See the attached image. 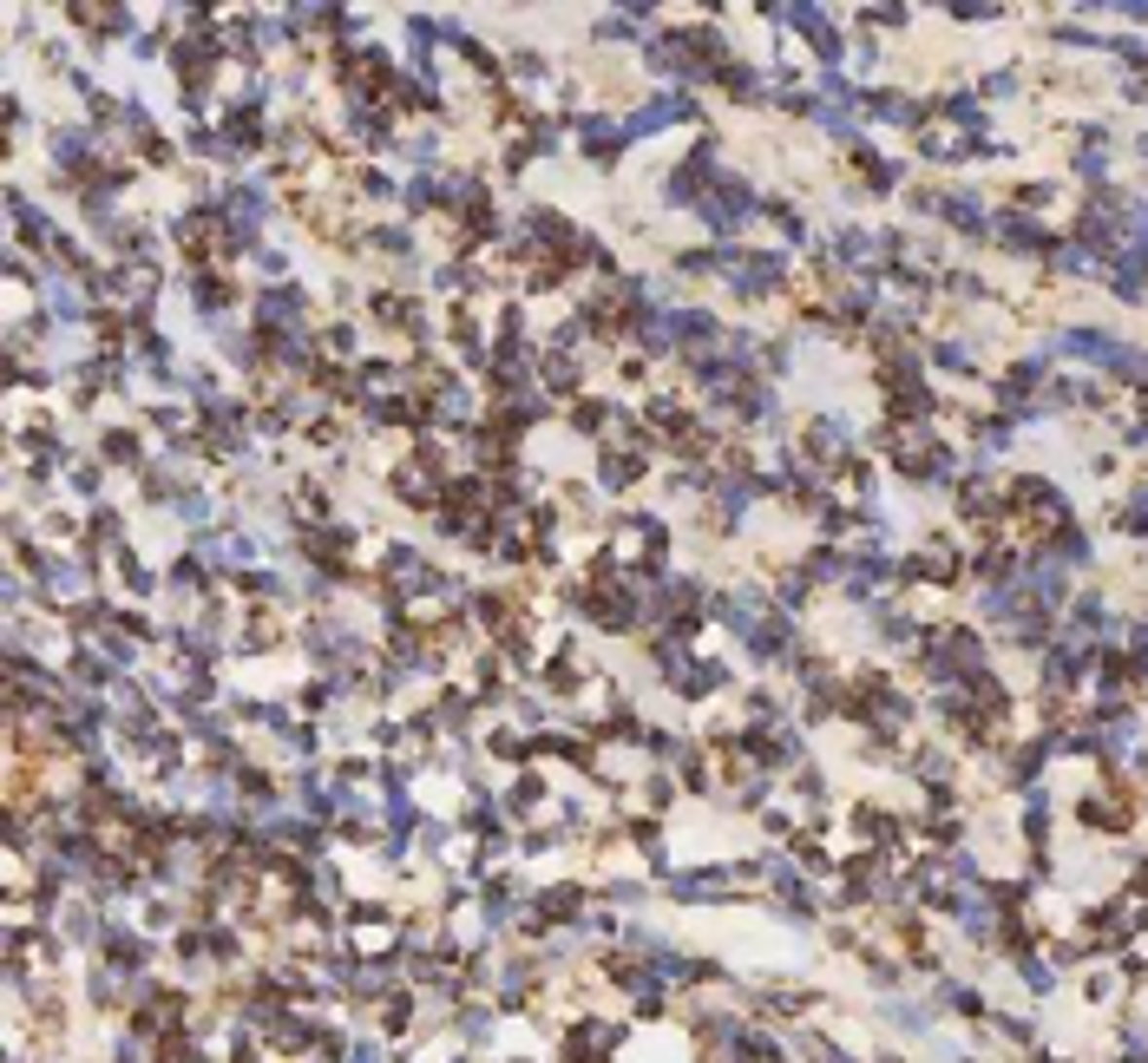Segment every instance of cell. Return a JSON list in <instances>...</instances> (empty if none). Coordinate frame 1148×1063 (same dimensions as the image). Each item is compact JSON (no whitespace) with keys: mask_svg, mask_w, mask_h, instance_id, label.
Returning <instances> with one entry per match:
<instances>
[{"mask_svg":"<svg viewBox=\"0 0 1148 1063\" xmlns=\"http://www.w3.org/2000/svg\"><path fill=\"white\" fill-rule=\"evenodd\" d=\"M302 303H309V296H302L296 282H276V289H263V296H256V315H263V322H276V335H296L289 322L302 315Z\"/></svg>","mask_w":1148,"mask_h":1063,"instance_id":"6da1fadb","label":"cell"},{"mask_svg":"<svg viewBox=\"0 0 1148 1063\" xmlns=\"http://www.w3.org/2000/svg\"><path fill=\"white\" fill-rule=\"evenodd\" d=\"M670 335L683 348H709V342L722 335V322H716L709 309H670Z\"/></svg>","mask_w":1148,"mask_h":1063,"instance_id":"7a4b0ae2","label":"cell"},{"mask_svg":"<svg viewBox=\"0 0 1148 1063\" xmlns=\"http://www.w3.org/2000/svg\"><path fill=\"white\" fill-rule=\"evenodd\" d=\"M105 459H138V433L112 427V433H105Z\"/></svg>","mask_w":1148,"mask_h":1063,"instance_id":"3957f363","label":"cell"},{"mask_svg":"<svg viewBox=\"0 0 1148 1063\" xmlns=\"http://www.w3.org/2000/svg\"><path fill=\"white\" fill-rule=\"evenodd\" d=\"M637 480V459H624V454H604V486H630Z\"/></svg>","mask_w":1148,"mask_h":1063,"instance_id":"277c9868","label":"cell"},{"mask_svg":"<svg viewBox=\"0 0 1148 1063\" xmlns=\"http://www.w3.org/2000/svg\"><path fill=\"white\" fill-rule=\"evenodd\" d=\"M375 243H381V250H394V256L414 250V237H407V230H394V224H381V230H375Z\"/></svg>","mask_w":1148,"mask_h":1063,"instance_id":"5b68a950","label":"cell"},{"mask_svg":"<svg viewBox=\"0 0 1148 1063\" xmlns=\"http://www.w3.org/2000/svg\"><path fill=\"white\" fill-rule=\"evenodd\" d=\"M177 519H191V526H198V519H210V499H198V493H184V499H177Z\"/></svg>","mask_w":1148,"mask_h":1063,"instance_id":"8992f818","label":"cell"}]
</instances>
